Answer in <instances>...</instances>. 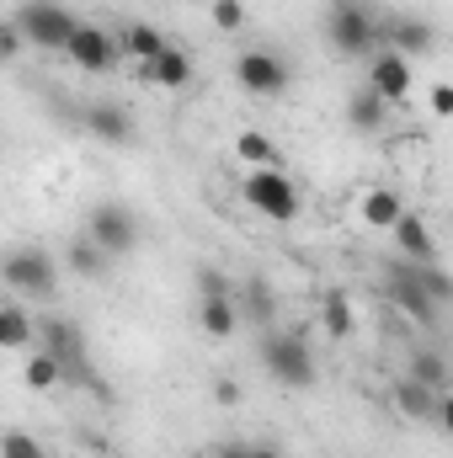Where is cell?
<instances>
[{
	"label": "cell",
	"mask_w": 453,
	"mask_h": 458,
	"mask_svg": "<svg viewBox=\"0 0 453 458\" xmlns=\"http://www.w3.org/2000/svg\"><path fill=\"white\" fill-rule=\"evenodd\" d=\"M384 16L389 11H379L373 0H326L321 32L341 59H373L384 48Z\"/></svg>",
	"instance_id": "1"
},
{
	"label": "cell",
	"mask_w": 453,
	"mask_h": 458,
	"mask_svg": "<svg viewBox=\"0 0 453 458\" xmlns=\"http://www.w3.org/2000/svg\"><path fill=\"white\" fill-rule=\"evenodd\" d=\"M256 357H261L267 378H278L283 389H315V378H321V362L299 331H267Z\"/></svg>",
	"instance_id": "2"
},
{
	"label": "cell",
	"mask_w": 453,
	"mask_h": 458,
	"mask_svg": "<svg viewBox=\"0 0 453 458\" xmlns=\"http://www.w3.org/2000/svg\"><path fill=\"white\" fill-rule=\"evenodd\" d=\"M240 198H245L261 219H272V225H294L299 208H304V203H299V187L288 182L283 165H256V171H245Z\"/></svg>",
	"instance_id": "3"
},
{
	"label": "cell",
	"mask_w": 453,
	"mask_h": 458,
	"mask_svg": "<svg viewBox=\"0 0 453 458\" xmlns=\"http://www.w3.org/2000/svg\"><path fill=\"white\" fill-rule=\"evenodd\" d=\"M11 16L21 21L27 43L43 48V54H70V38H75V27H81V16H75L64 0H21Z\"/></svg>",
	"instance_id": "4"
},
{
	"label": "cell",
	"mask_w": 453,
	"mask_h": 458,
	"mask_svg": "<svg viewBox=\"0 0 453 458\" xmlns=\"http://www.w3.org/2000/svg\"><path fill=\"white\" fill-rule=\"evenodd\" d=\"M38 346L48 352V357H59L64 362V378L70 384H91V389H102L97 384V373H91V352H86V336H81V326L75 320H64V315H38ZM107 394V389H102Z\"/></svg>",
	"instance_id": "5"
},
{
	"label": "cell",
	"mask_w": 453,
	"mask_h": 458,
	"mask_svg": "<svg viewBox=\"0 0 453 458\" xmlns=\"http://www.w3.org/2000/svg\"><path fill=\"white\" fill-rule=\"evenodd\" d=\"M0 277H5V288L21 293V299H54V288H59V267H54V256H48L43 245H16V250L0 261Z\"/></svg>",
	"instance_id": "6"
},
{
	"label": "cell",
	"mask_w": 453,
	"mask_h": 458,
	"mask_svg": "<svg viewBox=\"0 0 453 458\" xmlns=\"http://www.w3.org/2000/svg\"><path fill=\"white\" fill-rule=\"evenodd\" d=\"M235 86H240L245 97L272 102V97L288 91V59H283L278 48H240V54H235Z\"/></svg>",
	"instance_id": "7"
},
{
	"label": "cell",
	"mask_w": 453,
	"mask_h": 458,
	"mask_svg": "<svg viewBox=\"0 0 453 458\" xmlns=\"http://www.w3.org/2000/svg\"><path fill=\"white\" fill-rule=\"evenodd\" d=\"M384 293H389V304H395V310H406L416 326H438V320H443V310H449V304H438V299L422 288V277H416V267H411L406 256L384 267Z\"/></svg>",
	"instance_id": "8"
},
{
	"label": "cell",
	"mask_w": 453,
	"mask_h": 458,
	"mask_svg": "<svg viewBox=\"0 0 453 458\" xmlns=\"http://www.w3.org/2000/svg\"><path fill=\"white\" fill-rule=\"evenodd\" d=\"M86 234L107 250V256H133L139 250V214L123 203H97L86 214Z\"/></svg>",
	"instance_id": "9"
},
{
	"label": "cell",
	"mask_w": 453,
	"mask_h": 458,
	"mask_svg": "<svg viewBox=\"0 0 453 458\" xmlns=\"http://www.w3.org/2000/svg\"><path fill=\"white\" fill-rule=\"evenodd\" d=\"M70 59L86 75H107V70H117V59H123V43H117L113 32H102L97 21H81L75 38H70Z\"/></svg>",
	"instance_id": "10"
},
{
	"label": "cell",
	"mask_w": 453,
	"mask_h": 458,
	"mask_svg": "<svg viewBox=\"0 0 453 458\" xmlns=\"http://www.w3.org/2000/svg\"><path fill=\"white\" fill-rule=\"evenodd\" d=\"M384 48L406 54V59H422L438 48V27L427 16H411V11H389L384 16Z\"/></svg>",
	"instance_id": "11"
},
{
	"label": "cell",
	"mask_w": 453,
	"mask_h": 458,
	"mask_svg": "<svg viewBox=\"0 0 453 458\" xmlns=\"http://www.w3.org/2000/svg\"><path fill=\"white\" fill-rule=\"evenodd\" d=\"M81 123H86L91 139H102V144H113V149L139 144V123H133L128 107H117V102H91V107L81 113Z\"/></svg>",
	"instance_id": "12"
},
{
	"label": "cell",
	"mask_w": 453,
	"mask_h": 458,
	"mask_svg": "<svg viewBox=\"0 0 453 458\" xmlns=\"http://www.w3.org/2000/svg\"><path fill=\"white\" fill-rule=\"evenodd\" d=\"M368 86H373L389 107H400V102L411 97V59L395 54V48H379V54L368 59Z\"/></svg>",
	"instance_id": "13"
},
{
	"label": "cell",
	"mask_w": 453,
	"mask_h": 458,
	"mask_svg": "<svg viewBox=\"0 0 453 458\" xmlns=\"http://www.w3.org/2000/svg\"><path fill=\"white\" fill-rule=\"evenodd\" d=\"M438 405H443V389H432V384H422L411 373L395 384V411L406 421H438Z\"/></svg>",
	"instance_id": "14"
},
{
	"label": "cell",
	"mask_w": 453,
	"mask_h": 458,
	"mask_svg": "<svg viewBox=\"0 0 453 458\" xmlns=\"http://www.w3.org/2000/svg\"><path fill=\"white\" fill-rule=\"evenodd\" d=\"M235 304H240V320H251V326H261V331L278 320V293H272V283H267V277H256V272L240 283Z\"/></svg>",
	"instance_id": "15"
},
{
	"label": "cell",
	"mask_w": 453,
	"mask_h": 458,
	"mask_svg": "<svg viewBox=\"0 0 453 458\" xmlns=\"http://www.w3.org/2000/svg\"><path fill=\"white\" fill-rule=\"evenodd\" d=\"M144 81L160 86V91H187V86H192V54L171 43L155 64H144Z\"/></svg>",
	"instance_id": "16"
},
{
	"label": "cell",
	"mask_w": 453,
	"mask_h": 458,
	"mask_svg": "<svg viewBox=\"0 0 453 458\" xmlns=\"http://www.w3.org/2000/svg\"><path fill=\"white\" fill-rule=\"evenodd\" d=\"M357 219H363V229H395L406 219V203H400L395 187H368L363 203H357Z\"/></svg>",
	"instance_id": "17"
},
{
	"label": "cell",
	"mask_w": 453,
	"mask_h": 458,
	"mask_svg": "<svg viewBox=\"0 0 453 458\" xmlns=\"http://www.w3.org/2000/svg\"><path fill=\"white\" fill-rule=\"evenodd\" d=\"M389 234H395V245H400V256H406V261H416V267L438 261V240H432V229H427L422 214H406Z\"/></svg>",
	"instance_id": "18"
},
{
	"label": "cell",
	"mask_w": 453,
	"mask_h": 458,
	"mask_svg": "<svg viewBox=\"0 0 453 458\" xmlns=\"http://www.w3.org/2000/svg\"><path fill=\"white\" fill-rule=\"evenodd\" d=\"M384 117H389V102L373 86H363V91L346 97V128L352 133H384Z\"/></svg>",
	"instance_id": "19"
},
{
	"label": "cell",
	"mask_w": 453,
	"mask_h": 458,
	"mask_svg": "<svg viewBox=\"0 0 453 458\" xmlns=\"http://www.w3.org/2000/svg\"><path fill=\"white\" fill-rule=\"evenodd\" d=\"M107 261H113V256H107L91 234H75V240L64 245V267H70L75 277H86V283H102V277H107Z\"/></svg>",
	"instance_id": "20"
},
{
	"label": "cell",
	"mask_w": 453,
	"mask_h": 458,
	"mask_svg": "<svg viewBox=\"0 0 453 458\" xmlns=\"http://www.w3.org/2000/svg\"><path fill=\"white\" fill-rule=\"evenodd\" d=\"M198 326H203V336L229 342L240 331V304L235 299H198Z\"/></svg>",
	"instance_id": "21"
},
{
	"label": "cell",
	"mask_w": 453,
	"mask_h": 458,
	"mask_svg": "<svg viewBox=\"0 0 453 458\" xmlns=\"http://www.w3.org/2000/svg\"><path fill=\"white\" fill-rule=\"evenodd\" d=\"M117 43H123V54H128V59H139V64H155V59L171 48V43H166V32H155L150 21H128Z\"/></svg>",
	"instance_id": "22"
},
{
	"label": "cell",
	"mask_w": 453,
	"mask_h": 458,
	"mask_svg": "<svg viewBox=\"0 0 453 458\" xmlns=\"http://www.w3.org/2000/svg\"><path fill=\"white\" fill-rule=\"evenodd\" d=\"M0 346H5V352L38 346V320H32L21 304H5V310H0Z\"/></svg>",
	"instance_id": "23"
},
{
	"label": "cell",
	"mask_w": 453,
	"mask_h": 458,
	"mask_svg": "<svg viewBox=\"0 0 453 458\" xmlns=\"http://www.w3.org/2000/svg\"><path fill=\"white\" fill-rule=\"evenodd\" d=\"M321 326L337 336V342H346L352 331H357V315H352V299L341 293V288H326V299H321Z\"/></svg>",
	"instance_id": "24"
},
{
	"label": "cell",
	"mask_w": 453,
	"mask_h": 458,
	"mask_svg": "<svg viewBox=\"0 0 453 458\" xmlns=\"http://www.w3.org/2000/svg\"><path fill=\"white\" fill-rule=\"evenodd\" d=\"M21 384L43 394V389H54V384H70V378H64V362H59V357H48V352L38 346V352L27 357V368H21Z\"/></svg>",
	"instance_id": "25"
},
{
	"label": "cell",
	"mask_w": 453,
	"mask_h": 458,
	"mask_svg": "<svg viewBox=\"0 0 453 458\" xmlns=\"http://www.w3.org/2000/svg\"><path fill=\"white\" fill-rule=\"evenodd\" d=\"M235 155H240L251 171H256V165H278V144H272L261 128H240V133H235Z\"/></svg>",
	"instance_id": "26"
},
{
	"label": "cell",
	"mask_w": 453,
	"mask_h": 458,
	"mask_svg": "<svg viewBox=\"0 0 453 458\" xmlns=\"http://www.w3.org/2000/svg\"><path fill=\"white\" fill-rule=\"evenodd\" d=\"M411 267H416V261H411ZM416 277H422V288H427V293H432L438 304H453V277L443 272V267H438V261H427V267H416Z\"/></svg>",
	"instance_id": "27"
},
{
	"label": "cell",
	"mask_w": 453,
	"mask_h": 458,
	"mask_svg": "<svg viewBox=\"0 0 453 458\" xmlns=\"http://www.w3.org/2000/svg\"><path fill=\"white\" fill-rule=\"evenodd\" d=\"M411 378H422V384L443 389V378H449V362H443L438 352H416V357H411Z\"/></svg>",
	"instance_id": "28"
},
{
	"label": "cell",
	"mask_w": 453,
	"mask_h": 458,
	"mask_svg": "<svg viewBox=\"0 0 453 458\" xmlns=\"http://www.w3.org/2000/svg\"><path fill=\"white\" fill-rule=\"evenodd\" d=\"M198 299H235V283H229L219 267H198Z\"/></svg>",
	"instance_id": "29"
},
{
	"label": "cell",
	"mask_w": 453,
	"mask_h": 458,
	"mask_svg": "<svg viewBox=\"0 0 453 458\" xmlns=\"http://www.w3.org/2000/svg\"><path fill=\"white\" fill-rule=\"evenodd\" d=\"M27 54V32H21V21L16 16H5V27H0V59L5 64H16Z\"/></svg>",
	"instance_id": "30"
},
{
	"label": "cell",
	"mask_w": 453,
	"mask_h": 458,
	"mask_svg": "<svg viewBox=\"0 0 453 458\" xmlns=\"http://www.w3.org/2000/svg\"><path fill=\"white\" fill-rule=\"evenodd\" d=\"M0 458H48V454H43V443H38L32 432H5Z\"/></svg>",
	"instance_id": "31"
},
{
	"label": "cell",
	"mask_w": 453,
	"mask_h": 458,
	"mask_svg": "<svg viewBox=\"0 0 453 458\" xmlns=\"http://www.w3.org/2000/svg\"><path fill=\"white\" fill-rule=\"evenodd\" d=\"M214 27L219 32H240L245 27V0H214Z\"/></svg>",
	"instance_id": "32"
},
{
	"label": "cell",
	"mask_w": 453,
	"mask_h": 458,
	"mask_svg": "<svg viewBox=\"0 0 453 458\" xmlns=\"http://www.w3.org/2000/svg\"><path fill=\"white\" fill-rule=\"evenodd\" d=\"M427 107L438 117H453V86H432V91H427Z\"/></svg>",
	"instance_id": "33"
},
{
	"label": "cell",
	"mask_w": 453,
	"mask_h": 458,
	"mask_svg": "<svg viewBox=\"0 0 453 458\" xmlns=\"http://www.w3.org/2000/svg\"><path fill=\"white\" fill-rule=\"evenodd\" d=\"M214 405H240V384L235 378H214Z\"/></svg>",
	"instance_id": "34"
},
{
	"label": "cell",
	"mask_w": 453,
	"mask_h": 458,
	"mask_svg": "<svg viewBox=\"0 0 453 458\" xmlns=\"http://www.w3.org/2000/svg\"><path fill=\"white\" fill-rule=\"evenodd\" d=\"M438 427L453 432V394H443V405H438Z\"/></svg>",
	"instance_id": "35"
},
{
	"label": "cell",
	"mask_w": 453,
	"mask_h": 458,
	"mask_svg": "<svg viewBox=\"0 0 453 458\" xmlns=\"http://www.w3.org/2000/svg\"><path fill=\"white\" fill-rule=\"evenodd\" d=\"M214 458H251V443H225Z\"/></svg>",
	"instance_id": "36"
},
{
	"label": "cell",
	"mask_w": 453,
	"mask_h": 458,
	"mask_svg": "<svg viewBox=\"0 0 453 458\" xmlns=\"http://www.w3.org/2000/svg\"><path fill=\"white\" fill-rule=\"evenodd\" d=\"M251 458H283L278 443H251Z\"/></svg>",
	"instance_id": "37"
},
{
	"label": "cell",
	"mask_w": 453,
	"mask_h": 458,
	"mask_svg": "<svg viewBox=\"0 0 453 458\" xmlns=\"http://www.w3.org/2000/svg\"><path fill=\"white\" fill-rule=\"evenodd\" d=\"M97 458H102V454H97Z\"/></svg>",
	"instance_id": "38"
}]
</instances>
